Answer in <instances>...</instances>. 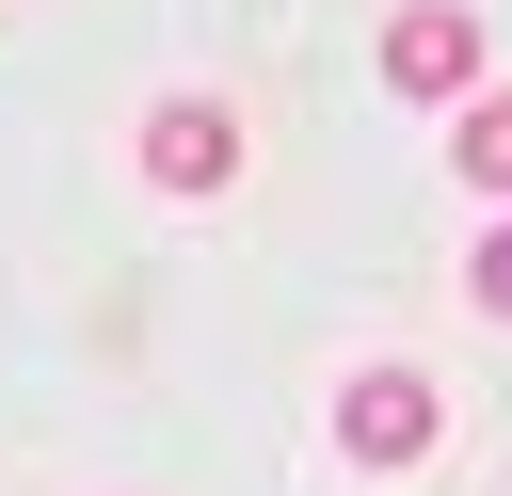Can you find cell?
Listing matches in <instances>:
<instances>
[{
	"mask_svg": "<svg viewBox=\"0 0 512 496\" xmlns=\"http://www.w3.org/2000/svg\"><path fill=\"white\" fill-rule=\"evenodd\" d=\"M480 64H496V48H480V16H464V0H400V16H384V80H400V96L464 112V96H480Z\"/></svg>",
	"mask_w": 512,
	"mask_h": 496,
	"instance_id": "1",
	"label": "cell"
},
{
	"mask_svg": "<svg viewBox=\"0 0 512 496\" xmlns=\"http://www.w3.org/2000/svg\"><path fill=\"white\" fill-rule=\"evenodd\" d=\"M336 448H352L368 480L432 464V368H352V384H336Z\"/></svg>",
	"mask_w": 512,
	"mask_h": 496,
	"instance_id": "2",
	"label": "cell"
},
{
	"mask_svg": "<svg viewBox=\"0 0 512 496\" xmlns=\"http://www.w3.org/2000/svg\"><path fill=\"white\" fill-rule=\"evenodd\" d=\"M144 176H160V192H224V176H240V112H224V96H160V112H144Z\"/></svg>",
	"mask_w": 512,
	"mask_h": 496,
	"instance_id": "3",
	"label": "cell"
},
{
	"mask_svg": "<svg viewBox=\"0 0 512 496\" xmlns=\"http://www.w3.org/2000/svg\"><path fill=\"white\" fill-rule=\"evenodd\" d=\"M448 176H464L480 208H512V96H496V80H480V96L448 112Z\"/></svg>",
	"mask_w": 512,
	"mask_h": 496,
	"instance_id": "4",
	"label": "cell"
},
{
	"mask_svg": "<svg viewBox=\"0 0 512 496\" xmlns=\"http://www.w3.org/2000/svg\"><path fill=\"white\" fill-rule=\"evenodd\" d=\"M464 304H480V320H512V208H496V224H480V256H464Z\"/></svg>",
	"mask_w": 512,
	"mask_h": 496,
	"instance_id": "5",
	"label": "cell"
}]
</instances>
